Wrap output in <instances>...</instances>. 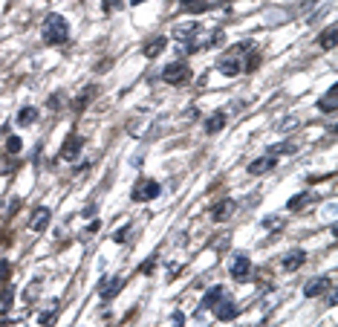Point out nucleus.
Segmentation results:
<instances>
[{
	"mask_svg": "<svg viewBox=\"0 0 338 327\" xmlns=\"http://www.w3.org/2000/svg\"><path fill=\"white\" fill-rule=\"evenodd\" d=\"M41 38H44V44H50V47H61V44H67V41H69V23H67V17L47 15L44 29H41Z\"/></svg>",
	"mask_w": 338,
	"mask_h": 327,
	"instance_id": "nucleus-1",
	"label": "nucleus"
},
{
	"mask_svg": "<svg viewBox=\"0 0 338 327\" xmlns=\"http://www.w3.org/2000/svg\"><path fill=\"white\" fill-rule=\"evenodd\" d=\"M191 67H188V61H170L168 67L162 69V81L165 84H170V87H182V84H188L191 81Z\"/></svg>",
	"mask_w": 338,
	"mask_h": 327,
	"instance_id": "nucleus-2",
	"label": "nucleus"
},
{
	"mask_svg": "<svg viewBox=\"0 0 338 327\" xmlns=\"http://www.w3.org/2000/svg\"><path fill=\"white\" fill-rule=\"evenodd\" d=\"M162 194V186L156 183V180H139L130 191V197H133V203H148V200H156Z\"/></svg>",
	"mask_w": 338,
	"mask_h": 327,
	"instance_id": "nucleus-3",
	"label": "nucleus"
},
{
	"mask_svg": "<svg viewBox=\"0 0 338 327\" xmlns=\"http://www.w3.org/2000/svg\"><path fill=\"white\" fill-rule=\"evenodd\" d=\"M214 310V316H217V322H231V319H237V304H234V298L231 295H225L223 293V298L211 307Z\"/></svg>",
	"mask_w": 338,
	"mask_h": 327,
	"instance_id": "nucleus-4",
	"label": "nucleus"
},
{
	"mask_svg": "<svg viewBox=\"0 0 338 327\" xmlns=\"http://www.w3.org/2000/svg\"><path fill=\"white\" fill-rule=\"evenodd\" d=\"M228 272H231V278H234V281H249V272H252L249 255L237 252L234 258H231V266H228Z\"/></svg>",
	"mask_w": 338,
	"mask_h": 327,
	"instance_id": "nucleus-5",
	"label": "nucleus"
},
{
	"mask_svg": "<svg viewBox=\"0 0 338 327\" xmlns=\"http://www.w3.org/2000/svg\"><path fill=\"white\" fill-rule=\"evenodd\" d=\"M81 148H84V139L78 136V133H72V136L61 145V154H58V159H64V162H72L75 156L81 154Z\"/></svg>",
	"mask_w": 338,
	"mask_h": 327,
	"instance_id": "nucleus-6",
	"label": "nucleus"
},
{
	"mask_svg": "<svg viewBox=\"0 0 338 327\" xmlns=\"http://www.w3.org/2000/svg\"><path fill=\"white\" fill-rule=\"evenodd\" d=\"M275 165H278V156H272V154L269 156H257V159L249 162V174H252V177H260V174L272 171Z\"/></svg>",
	"mask_w": 338,
	"mask_h": 327,
	"instance_id": "nucleus-7",
	"label": "nucleus"
},
{
	"mask_svg": "<svg viewBox=\"0 0 338 327\" xmlns=\"http://www.w3.org/2000/svg\"><path fill=\"white\" fill-rule=\"evenodd\" d=\"M121 287H124V278H121V275H113L110 281H102L99 293H102L104 301H110V298H116V295L121 293Z\"/></svg>",
	"mask_w": 338,
	"mask_h": 327,
	"instance_id": "nucleus-8",
	"label": "nucleus"
},
{
	"mask_svg": "<svg viewBox=\"0 0 338 327\" xmlns=\"http://www.w3.org/2000/svg\"><path fill=\"white\" fill-rule=\"evenodd\" d=\"M234 208H237L234 200H220L217 206L211 208V220H214V223H223V220H228V217L234 214Z\"/></svg>",
	"mask_w": 338,
	"mask_h": 327,
	"instance_id": "nucleus-9",
	"label": "nucleus"
},
{
	"mask_svg": "<svg viewBox=\"0 0 338 327\" xmlns=\"http://www.w3.org/2000/svg\"><path fill=\"white\" fill-rule=\"evenodd\" d=\"M315 203H318V194L304 191V194H295L289 200V211H306V206H315Z\"/></svg>",
	"mask_w": 338,
	"mask_h": 327,
	"instance_id": "nucleus-10",
	"label": "nucleus"
},
{
	"mask_svg": "<svg viewBox=\"0 0 338 327\" xmlns=\"http://www.w3.org/2000/svg\"><path fill=\"white\" fill-rule=\"evenodd\" d=\"M318 110L327 113V116H336V110H338V90H336V87H330L327 96L318 99Z\"/></svg>",
	"mask_w": 338,
	"mask_h": 327,
	"instance_id": "nucleus-11",
	"label": "nucleus"
},
{
	"mask_svg": "<svg viewBox=\"0 0 338 327\" xmlns=\"http://www.w3.org/2000/svg\"><path fill=\"white\" fill-rule=\"evenodd\" d=\"M306 261V252L304 249H292V252H286V258H283V269L286 272H295V269H301Z\"/></svg>",
	"mask_w": 338,
	"mask_h": 327,
	"instance_id": "nucleus-12",
	"label": "nucleus"
},
{
	"mask_svg": "<svg viewBox=\"0 0 338 327\" xmlns=\"http://www.w3.org/2000/svg\"><path fill=\"white\" fill-rule=\"evenodd\" d=\"M330 284H333L330 278H312V281L304 287V295H306V298H315V295L327 293V287H330Z\"/></svg>",
	"mask_w": 338,
	"mask_h": 327,
	"instance_id": "nucleus-13",
	"label": "nucleus"
},
{
	"mask_svg": "<svg viewBox=\"0 0 338 327\" xmlns=\"http://www.w3.org/2000/svg\"><path fill=\"white\" fill-rule=\"evenodd\" d=\"M50 220H52V211H50V208H38V211H35V217H32V223H29V229H32V232H44V229L50 226Z\"/></svg>",
	"mask_w": 338,
	"mask_h": 327,
	"instance_id": "nucleus-14",
	"label": "nucleus"
},
{
	"mask_svg": "<svg viewBox=\"0 0 338 327\" xmlns=\"http://www.w3.org/2000/svg\"><path fill=\"white\" fill-rule=\"evenodd\" d=\"M205 9H211V0H179V12L197 15V12H205Z\"/></svg>",
	"mask_w": 338,
	"mask_h": 327,
	"instance_id": "nucleus-15",
	"label": "nucleus"
},
{
	"mask_svg": "<svg viewBox=\"0 0 338 327\" xmlns=\"http://www.w3.org/2000/svg\"><path fill=\"white\" fill-rule=\"evenodd\" d=\"M217 69H220L223 75H228V78H234V75H237V72H240V69H243V67H240V61H237L234 55H228V58H223L220 64H217Z\"/></svg>",
	"mask_w": 338,
	"mask_h": 327,
	"instance_id": "nucleus-16",
	"label": "nucleus"
},
{
	"mask_svg": "<svg viewBox=\"0 0 338 327\" xmlns=\"http://www.w3.org/2000/svg\"><path fill=\"white\" fill-rule=\"evenodd\" d=\"M165 44H168V38H162V35H156V38H151V41H148V44H145V55H148V58H156V55H159V52L165 50Z\"/></svg>",
	"mask_w": 338,
	"mask_h": 327,
	"instance_id": "nucleus-17",
	"label": "nucleus"
},
{
	"mask_svg": "<svg viewBox=\"0 0 338 327\" xmlns=\"http://www.w3.org/2000/svg\"><path fill=\"white\" fill-rule=\"evenodd\" d=\"M336 35H338V29L336 26H327V29H324L321 35H318V47H321V50H336Z\"/></svg>",
	"mask_w": 338,
	"mask_h": 327,
	"instance_id": "nucleus-18",
	"label": "nucleus"
},
{
	"mask_svg": "<svg viewBox=\"0 0 338 327\" xmlns=\"http://www.w3.org/2000/svg\"><path fill=\"white\" fill-rule=\"evenodd\" d=\"M15 122L20 128H29V125L38 122V110H35V107H20V113L15 116Z\"/></svg>",
	"mask_w": 338,
	"mask_h": 327,
	"instance_id": "nucleus-19",
	"label": "nucleus"
},
{
	"mask_svg": "<svg viewBox=\"0 0 338 327\" xmlns=\"http://www.w3.org/2000/svg\"><path fill=\"white\" fill-rule=\"evenodd\" d=\"M93 99H96V87H87V90H81V96L72 102V110H75V113H81L87 104L93 102Z\"/></svg>",
	"mask_w": 338,
	"mask_h": 327,
	"instance_id": "nucleus-20",
	"label": "nucleus"
},
{
	"mask_svg": "<svg viewBox=\"0 0 338 327\" xmlns=\"http://www.w3.org/2000/svg\"><path fill=\"white\" fill-rule=\"evenodd\" d=\"M197 32H200V23H185V26H179V23H176V29H173L176 41H191Z\"/></svg>",
	"mask_w": 338,
	"mask_h": 327,
	"instance_id": "nucleus-21",
	"label": "nucleus"
},
{
	"mask_svg": "<svg viewBox=\"0 0 338 327\" xmlns=\"http://www.w3.org/2000/svg\"><path fill=\"white\" fill-rule=\"evenodd\" d=\"M223 293H225L223 287H211V290L205 293V298H203V307H200V310H211V307H214V304H217V301L223 298Z\"/></svg>",
	"mask_w": 338,
	"mask_h": 327,
	"instance_id": "nucleus-22",
	"label": "nucleus"
},
{
	"mask_svg": "<svg viewBox=\"0 0 338 327\" xmlns=\"http://www.w3.org/2000/svg\"><path fill=\"white\" fill-rule=\"evenodd\" d=\"M298 151V145H295V139H286V142H278L275 148H269L272 156H281V154H295Z\"/></svg>",
	"mask_w": 338,
	"mask_h": 327,
	"instance_id": "nucleus-23",
	"label": "nucleus"
},
{
	"mask_svg": "<svg viewBox=\"0 0 338 327\" xmlns=\"http://www.w3.org/2000/svg\"><path fill=\"white\" fill-rule=\"evenodd\" d=\"M12 298H15V290L6 284V287H3V293H0V313H3V316L12 310Z\"/></svg>",
	"mask_w": 338,
	"mask_h": 327,
	"instance_id": "nucleus-24",
	"label": "nucleus"
},
{
	"mask_svg": "<svg viewBox=\"0 0 338 327\" xmlns=\"http://www.w3.org/2000/svg\"><path fill=\"white\" fill-rule=\"evenodd\" d=\"M223 125H225V113H214L211 119L205 122V133H217Z\"/></svg>",
	"mask_w": 338,
	"mask_h": 327,
	"instance_id": "nucleus-25",
	"label": "nucleus"
},
{
	"mask_svg": "<svg viewBox=\"0 0 338 327\" xmlns=\"http://www.w3.org/2000/svg\"><path fill=\"white\" fill-rule=\"evenodd\" d=\"M20 151H23V139H20V136H9V139H6V154L15 156V154H20Z\"/></svg>",
	"mask_w": 338,
	"mask_h": 327,
	"instance_id": "nucleus-26",
	"label": "nucleus"
},
{
	"mask_svg": "<svg viewBox=\"0 0 338 327\" xmlns=\"http://www.w3.org/2000/svg\"><path fill=\"white\" fill-rule=\"evenodd\" d=\"M15 168H17V162H15V156H12V154H6L3 159H0V174H3V177H6V174H12Z\"/></svg>",
	"mask_w": 338,
	"mask_h": 327,
	"instance_id": "nucleus-27",
	"label": "nucleus"
},
{
	"mask_svg": "<svg viewBox=\"0 0 338 327\" xmlns=\"http://www.w3.org/2000/svg\"><path fill=\"white\" fill-rule=\"evenodd\" d=\"M124 6V0H102V9L107 12V15H113V12H118Z\"/></svg>",
	"mask_w": 338,
	"mask_h": 327,
	"instance_id": "nucleus-28",
	"label": "nucleus"
},
{
	"mask_svg": "<svg viewBox=\"0 0 338 327\" xmlns=\"http://www.w3.org/2000/svg\"><path fill=\"white\" fill-rule=\"evenodd\" d=\"M130 232H133V226H121L116 235H113V241H116V243H127V241H130Z\"/></svg>",
	"mask_w": 338,
	"mask_h": 327,
	"instance_id": "nucleus-29",
	"label": "nucleus"
},
{
	"mask_svg": "<svg viewBox=\"0 0 338 327\" xmlns=\"http://www.w3.org/2000/svg\"><path fill=\"white\" fill-rule=\"evenodd\" d=\"M153 266H156V255H151V258L145 261V263L139 266V272H142V275H151V272H153Z\"/></svg>",
	"mask_w": 338,
	"mask_h": 327,
	"instance_id": "nucleus-30",
	"label": "nucleus"
},
{
	"mask_svg": "<svg viewBox=\"0 0 338 327\" xmlns=\"http://www.w3.org/2000/svg\"><path fill=\"white\" fill-rule=\"evenodd\" d=\"M263 226L278 232V229H283V217H266V220H263Z\"/></svg>",
	"mask_w": 338,
	"mask_h": 327,
	"instance_id": "nucleus-31",
	"label": "nucleus"
},
{
	"mask_svg": "<svg viewBox=\"0 0 338 327\" xmlns=\"http://www.w3.org/2000/svg\"><path fill=\"white\" fill-rule=\"evenodd\" d=\"M9 272H12L9 261H0V284H6V281H9Z\"/></svg>",
	"mask_w": 338,
	"mask_h": 327,
	"instance_id": "nucleus-32",
	"label": "nucleus"
},
{
	"mask_svg": "<svg viewBox=\"0 0 338 327\" xmlns=\"http://www.w3.org/2000/svg\"><path fill=\"white\" fill-rule=\"evenodd\" d=\"M38 290H41V281H32V284H29V290L23 293V298H26V301H32L35 295H38Z\"/></svg>",
	"mask_w": 338,
	"mask_h": 327,
	"instance_id": "nucleus-33",
	"label": "nucleus"
},
{
	"mask_svg": "<svg viewBox=\"0 0 338 327\" xmlns=\"http://www.w3.org/2000/svg\"><path fill=\"white\" fill-rule=\"evenodd\" d=\"M55 313H58V310H47V313H41V316H38V325H50L52 319H55Z\"/></svg>",
	"mask_w": 338,
	"mask_h": 327,
	"instance_id": "nucleus-34",
	"label": "nucleus"
},
{
	"mask_svg": "<svg viewBox=\"0 0 338 327\" xmlns=\"http://www.w3.org/2000/svg\"><path fill=\"white\" fill-rule=\"evenodd\" d=\"M20 203H23L20 197H12V200H9V208H6V214H15V208H20Z\"/></svg>",
	"mask_w": 338,
	"mask_h": 327,
	"instance_id": "nucleus-35",
	"label": "nucleus"
},
{
	"mask_svg": "<svg viewBox=\"0 0 338 327\" xmlns=\"http://www.w3.org/2000/svg\"><path fill=\"white\" fill-rule=\"evenodd\" d=\"M99 226H102L99 220H93V223H90V229H87V235H96V232H99Z\"/></svg>",
	"mask_w": 338,
	"mask_h": 327,
	"instance_id": "nucleus-36",
	"label": "nucleus"
},
{
	"mask_svg": "<svg viewBox=\"0 0 338 327\" xmlns=\"http://www.w3.org/2000/svg\"><path fill=\"white\" fill-rule=\"evenodd\" d=\"M81 214H84V217H93V214H96V206H93V203H90V206H87L84 211H81Z\"/></svg>",
	"mask_w": 338,
	"mask_h": 327,
	"instance_id": "nucleus-37",
	"label": "nucleus"
},
{
	"mask_svg": "<svg viewBox=\"0 0 338 327\" xmlns=\"http://www.w3.org/2000/svg\"><path fill=\"white\" fill-rule=\"evenodd\" d=\"M139 3H145V0H133V6H139Z\"/></svg>",
	"mask_w": 338,
	"mask_h": 327,
	"instance_id": "nucleus-38",
	"label": "nucleus"
}]
</instances>
